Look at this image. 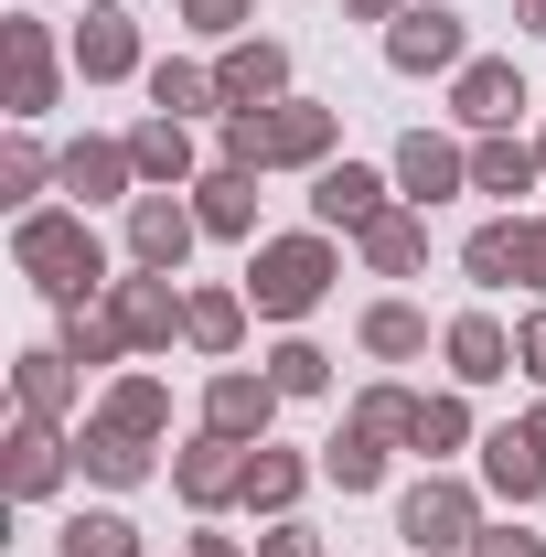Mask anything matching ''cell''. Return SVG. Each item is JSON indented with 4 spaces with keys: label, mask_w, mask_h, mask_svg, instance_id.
I'll use <instances>...</instances> for the list:
<instances>
[{
    "label": "cell",
    "mask_w": 546,
    "mask_h": 557,
    "mask_svg": "<svg viewBox=\"0 0 546 557\" xmlns=\"http://www.w3.org/2000/svg\"><path fill=\"white\" fill-rule=\"evenodd\" d=\"M22 269L44 278L54 300H75V289H97V236H86L75 214H33V225H22Z\"/></svg>",
    "instance_id": "cell-1"
},
{
    "label": "cell",
    "mask_w": 546,
    "mask_h": 557,
    "mask_svg": "<svg viewBox=\"0 0 546 557\" xmlns=\"http://www.w3.org/2000/svg\"><path fill=\"white\" fill-rule=\"evenodd\" d=\"M322 278H333V258H322L311 236H289V247H258L247 289H258V311H311V300H322Z\"/></svg>",
    "instance_id": "cell-2"
},
{
    "label": "cell",
    "mask_w": 546,
    "mask_h": 557,
    "mask_svg": "<svg viewBox=\"0 0 546 557\" xmlns=\"http://www.w3.org/2000/svg\"><path fill=\"white\" fill-rule=\"evenodd\" d=\"M386 54H397V65H408V75L450 65V54H461V11H408V22L386 33Z\"/></svg>",
    "instance_id": "cell-3"
},
{
    "label": "cell",
    "mask_w": 546,
    "mask_h": 557,
    "mask_svg": "<svg viewBox=\"0 0 546 557\" xmlns=\"http://www.w3.org/2000/svg\"><path fill=\"white\" fill-rule=\"evenodd\" d=\"M129 247H139V269H172V258L194 247V214H183V205H161V194H150V205L129 214Z\"/></svg>",
    "instance_id": "cell-4"
},
{
    "label": "cell",
    "mask_w": 546,
    "mask_h": 557,
    "mask_svg": "<svg viewBox=\"0 0 546 557\" xmlns=\"http://www.w3.org/2000/svg\"><path fill=\"white\" fill-rule=\"evenodd\" d=\"M408 536L418 547H461V536H472V504H461L450 483H418L408 493Z\"/></svg>",
    "instance_id": "cell-5"
},
{
    "label": "cell",
    "mask_w": 546,
    "mask_h": 557,
    "mask_svg": "<svg viewBox=\"0 0 546 557\" xmlns=\"http://www.w3.org/2000/svg\"><path fill=\"white\" fill-rule=\"evenodd\" d=\"M269 86H278V44H236L225 75H214V97H225V108H258Z\"/></svg>",
    "instance_id": "cell-6"
},
{
    "label": "cell",
    "mask_w": 546,
    "mask_h": 557,
    "mask_svg": "<svg viewBox=\"0 0 546 557\" xmlns=\"http://www.w3.org/2000/svg\"><path fill=\"white\" fill-rule=\"evenodd\" d=\"M525 108V86H514V65H472L461 75V119H482V129H504Z\"/></svg>",
    "instance_id": "cell-7"
},
{
    "label": "cell",
    "mask_w": 546,
    "mask_h": 557,
    "mask_svg": "<svg viewBox=\"0 0 546 557\" xmlns=\"http://www.w3.org/2000/svg\"><path fill=\"white\" fill-rule=\"evenodd\" d=\"M311 205H322V225H375V172H353V161H343V172H322V194H311Z\"/></svg>",
    "instance_id": "cell-8"
},
{
    "label": "cell",
    "mask_w": 546,
    "mask_h": 557,
    "mask_svg": "<svg viewBox=\"0 0 546 557\" xmlns=\"http://www.w3.org/2000/svg\"><path fill=\"white\" fill-rule=\"evenodd\" d=\"M54 97V65H44V33L11 22V108H44Z\"/></svg>",
    "instance_id": "cell-9"
},
{
    "label": "cell",
    "mask_w": 546,
    "mask_h": 557,
    "mask_svg": "<svg viewBox=\"0 0 546 557\" xmlns=\"http://www.w3.org/2000/svg\"><path fill=\"white\" fill-rule=\"evenodd\" d=\"M54 172H65V194H119L139 161H129V150H97V139H86V150H65Z\"/></svg>",
    "instance_id": "cell-10"
},
{
    "label": "cell",
    "mask_w": 546,
    "mask_h": 557,
    "mask_svg": "<svg viewBox=\"0 0 546 557\" xmlns=\"http://www.w3.org/2000/svg\"><path fill=\"white\" fill-rule=\"evenodd\" d=\"M247 429H269V386L258 375H225L214 386V440H247Z\"/></svg>",
    "instance_id": "cell-11"
},
{
    "label": "cell",
    "mask_w": 546,
    "mask_h": 557,
    "mask_svg": "<svg viewBox=\"0 0 546 557\" xmlns=\"http://www.w3.org/2000/svg\"><path fill=\"white\" fill-rule=\"evenodd\" d=\"M172 322H183V311H172V289H161V278H129V300H119V333H129V344H161Z\"/></svg>",
    "instance_id": "cell-12"
},
{
    "label": "cell",
    "mask_w": 546,
    "mask_h": 557,
    "mask_svg": "<svg viewBox=\"0 0 546 557\" xmlns=\"http://www.w3.org/2000/svg\"><path fill=\"white\" fill-rule=\"evenodd\" d=\"M397 183H408L418 205H429V194H450V183H461V161H450L439 139H408V150H397Z\"/></svg>",
    "instance_id": "cell-13"
},
{
    "label": "cell",
    "mask_w": 546,
    "mask_h": 557,
    "mask_svg": "<svg viewBox=\"0 0 546 557\" xmlns=\"http://www.w3.org/2000/svg\"><path fill=\"white\" fill-rule=\"evenodd\" d=\"M65 557H139V536L119 525V515H75V525H65Z\"/></svg>",
    "instance_id": "cell-14"
},
{
    "label": "cell",
    "mask_w": 546,
    "mask_h": 557,
    "mask_svg": "<svg viewBox=\"0 0 546 557\" xmlns=\"http://www.w3.org/2000/svg\"><path fill=\"white\" fill-rule=\"evenodd\" d=\"M75 65L86 75H129V22H86V33H75Z\"/></svg>",
    "instance_id": "cell-15"
},
{
    "label": "cell",
    "mask_w": 546,
    "mask_h": 557,
    "mask_svg": "<svg viewBox=\"0 0 546 557\" xmlns=\"http://www.w3.org/2000/svg\"><path fill=\"white\" fill-rule=\"evenodd\" d=\"M86 472H97V483H139L150 461H139V440H129V429H97V440H86Z\"/></svg>",
    "instance_id": "cell-16"
},
{
    "label": "cell",
    "mask_w": 546,
    "mask_h": 557,
    "mask_svg": "<svg viewBox=\"0 0 546 557\" xmlns=\"http://www.w3.org/2000/svg\"><path fill=\"white\" fill-rule=\"evenodd\" d=\"M450 364H461V375H504V333H493V322H461V333H450Z\"/></svg>",
    "instance_id": "cell-17"
},
{
    "label": "cell",
    "mask_w": 546,
    "mask_h": 557,
    "mask_svg": "<svg viewBox=\"0 0 546 557\" xmlns=\"http://www.w3.org/2000/svg\"><path fill=\"white\" fill-rule=\"evenodd\" d=\"M11 483H22V493H44V483H54V429H44V418L11 440Z\"/></svg>",
    "instance_id": "cell-18"
},
{
    "label": "cell",
    "mask_w": 546,
    "mask_h": 557,
    "mask_svg": "<svg viewBox=\"0 0 546 557\" xmlns=\"http://www.w3.org/2000/svg\"><path fill=\"white\" fill-rule=\"evenodd\" d=\"M364 258H375V269H418V225L408 214H375V225H364Z\"/></svg>",
    "instance_id": "cell-19"
},
{
    "label": "cell",
    "mask_w": 546,
    "mask_h": 557,
    "mask_svg": "<svg viewBox=\"0 0 546 557\" xmlns=\"http://www.w3.org/2000/svg\"><path fill=\"white\" fill-rule=\"evenodd\" d=\"M493 483H504V493H536V483H546V461L525 450V429H504V440H493Z\"/></svg>",
    "instance_id": "cell-20"
},
{
    "label": "cell",
    "mask_w": 546,
    "mask_h": 557,
    "mask_svg": "<svg viewBox=\"0 0 546 557\" xmlns=\"http://www.w3.org/2000/svg\"><path fill=\"white\" fill-rule=\"evenodd\" d=\"M129 161H139V172H183V161H194V139L172 129V119H150V129L129 139Z\"/></svg>",
    "instance_id": "cell-21"
},
{
    "label": "cell",
    "mask_w": 546,
    "mask_h": 557,
    "mask_svg": "<svg viewBox=\"0 0 546 557\" xmlns=\"http://www.w3.org/2000/svg\"><path fill=\"white\" fill-rule=\"evenodd\" d=\"M375 472H386V461H375V429H343V440H333V483H343V493H364Z\"/></svg>",
    "instance_id": "cell-22"
},
{
    "label": "cell",
    "mask_w": 546,
    "mask_h": 557,
    "mask_svg": "<svg viewBox=\"0 0 546 557\" xmlns=\"http://www.w3.org/2000/svg\"><path fill=\"white\" fill-rule=\"evenodd\" d=\"M65 364H75V354H33V364H22V408H33V418L65 408Z\"/></svg>",
    "instance_id": "cell-23"
},
{
    "label": "cell",
    "mask_w": 546,
    "mask_h": 557,
    "mask_svg": "<svg viewBox=\"0 0 546 557\" xmlns=\"http://www.w3.org/2000/svg\"><path fill=\"white\" fill-rule=\"evenodd\" d=\"M183 333L225 354V344H236V300H214V289H204V300H183Z\"/></svg>",
    "instance_id": "cell-24"
},
{
    "label": "cell",
    "mask_w": 546,
    "mask_h": 557,
    "mask_svg": "<svg viewBox=\"0 0 546 557\" xmlns=\"http://www.w3.org/2000/svg\"><path fill=\"white\" fill-rule=\"evenodd\" d=\"M204 225H214V236L247 225V172H214V183H204Z\"/></svg>",
    "instance_id": "cell-25"
},
{
    "label": "cell",
    "mask_w": 546,
    "mask_h": 557,
    "mask_svg": "<svg viewBox=\"0 0 546 557\" xmlns=\"http://www.w3.org/2000/svg\"><path fill=\"white\" fill-rule=\"evenodd\" d=\"M225 483H236V461H225V440H204V450L183 461V493H194V504H214Z\"/></svg>",
    "instance_id": "cell-26"
},
{
    "label": "cell",
    "mask_w": 546,
    "mask_h": 557,
    "mask_svg": "<svg viewBox=\"0 0 546 557\" xmlns=\"http://www.w3.org/2000/svg\"><path fill=\"white\" fill-rule=\"evenodd\" d=\"M525 172H536V161H525V150H504V139H493V150L472 161V183H482V194H525Z\"/></svg>",
    "instance_id": "cell-27"
},
{
    "label": "cell",
    "mask_w": 546,
    "mask_h": 557,
    "mask_svg": "<svg viewBox=\"0 0 546 557\" xmlns=\"http://www.w3.org/2000/svg\"><path fill=\"white\" fill-rule=\"evenodd\" d=\"M108 429H161V386H119V397H108Z\"/></svg>",
    "instance_id": "cell-28"
},
{
    "label": "cell",
    "mask_w": 546,
    "mask_h": 557,
    "mask_svg": "<svg viewBox=\"0 0 546 557\" xmlns=\"http://www.w3.org/2000/svg\"><path fill=\"white\" fill-rule=\"evenodd\" d=\"M364 344H375V354H418L429 333H418V311H375V322H364Z\"/></svg>",
    "instance_id": "cell-29"
},
{
    "label": "cell",
    "mask_w": 546,
    "mask_h": 557,
    "mask_svg": "<svg viewBox=\"0 0 546 557\" xmlns=\"http://www.w3.org/2000/svg\"><path fill=\"white\" fill-rule=\"evenodd\" d=\"M472 278H514V225H493V236H472Z\"/></svg>",
    "instance_id": "cell-30"
},
{
    "label": "cell",
    "mask_w": 546,
    "mask_h": 557,
    "mask_svg": "<svg viewBox=\"0 0 546 557\" xmlns=\"http://www.w3.org/2000/svg\"><path fill=\"white\" fill-rule=\"evenodd\" d=\"M150 97H161V108H204L214 86H204V75H183V65H161V75H150Z\"/></svg>",
    "instance_id": "cell-31"
},
{
    "label": "cell",
    "mask_w": 546,
    "mask_h": 557,
    "mask_svg": "<svg viewBox=\"0 0 546 557\" xmlns=\"http://www.w3.org/2000/svg\"><path fill=\"white\" fill-rule=\"evenodd\" d=\"M108 344H119L108 322H86V311H75V322H65V354H75V364H108Z\"/></svg>",
    "instance_id": "cell-32"
},
{
    "label": "cell",
    "mask_w": 546,
    "mask_h": 557,
    "mask_svg": "<svg viewBox=\"0 0 546 557\" xmlns=\"http://www.w3.org/2000/svg\"><path fill=\"white\" fill-rule=\"evenodd\" d=\"M247 493H258V504H289L300 472H289V461H247Z\"/></svg>",
    "instance_id": "cell-33"
},
{
    "label": "cell",
    "mask_w": 546,
    "mask_h": 557,
    "mask_svg": "<svg viewBox=\"0 0 546 557\" xmlns=\"http://www.w3.org/2000/svg\"><path fill=\"white\" fill-rule=\"evenodd\" d=\"M278 386H289V397H311V386H322V354L289 344V354H278Z\"/></svg>",
    "instance_id": "cell-34"
},
{
    "label": "cell",
    "mask_w": 546,
    "mask_h": 557,
    "mask_svg": "<svg viewBox=\"0 0 546 557\" xmlns=\"http://www.w3.org/2000/svg\"><path fill=\"white\" fill-rule=\"evenodd\" d=\"M408 440H418V450H450V440H461V408H418Z\"/></svg>",
    "instance_id": "cell-35"
},
{
    "label": "cell",
    "mask_w": 546,
    "mask_h": 557,
    "mask_svg": "<svg viewBox=\"0 0 546 557\" xmlns=\"http://www.w3.org/2000/svg\"><path fill=\"white\" fill-rule=\"evenodd\" d=\"M514 278H536V289H546V225H514Z\"/></svg>",
    "instance_id": "cell-36"
},
{
    "label": "cell",
    "mask_w": 546,
    "mask_h": 557,
    "mask_svg": "<svg viewBox=\"0 0 546 557\" xmlns=\"http://www.w3.org/2000/svg\"><path fill=\"white\" fill-rule=\"evenodd\" d=\"M258 557H311V536H300V525H278V536H269Z\"/></svg>",
    "instance_id": "cell-37"
},
{
    "label": "cell",
    "mask_w": 546,
    "mask_h": 557,
    "mask_svg": "<svg viewBox=\"0 0 546 557\" xmlns=\"http://www.w3.org/2000/svg\"><path fill=\"white\" fill-rule=\"evenodd\" d=\"M482 557H546L536 536H482Z\"/></svg>",
    "instance_id": "cell-38"
},
{
    "label": "cell",
    "mask_w": 546,
    "mask_h": 557,
    "mask_svg": "<svg viewBox=\"0 0 546 557\" xmlns=\"http://www.w3.org/2000/svg\"><path fill=\"white\" fill-rule=\"evenodd\" d=\"M194 22H204V33H225V22H236V0H194Z\"/></svg>",
    "instance_id": "cell-39"
},
{
    "label": "cell",
    "mask_w": 546,
    "mask_h": 557,
    "mask_svg": "<svg viewBox=\"0 0 546 557\" xmlns=\"http://www.w3.org/2000/svg\"><path fill=\"white\" fill-rule=\"evenodd\" d=\"M525 375H546V322H525Z\"/></svg>",
    "instance_id": "cell-40"
},
{
    "label": "cell",
    "mask_w": 546,
    "mask_h": 557,
    "mask_svg": "<svg viewBox=\"0 0 546 557\" xmlns=\"http://www.w3.org/2000/svg\"><path fill=\"white\" fill-rule=\"evenodd\" d=\"M525 450H536V461H546V418H525Z\"/></svg>",
    "instance_id": "cell-41"
},
{
    "label": "cell",
    "mask_w": 546,
    "mask_h": 557,
    "mask_svg": "<svg viewBox=\"0 0 546 557\" xmlns=\"http://www.w3.org/2000/svg\"><path fill=\"white\" fill-rule=\"evenodd\" d=\"M353 11H386V0H353Z\"/></svg>",
    "instance_id": "cell-42"
},
{
    "label": "cell",
    "mask_w": 546,
    "mask_h": 557,
    "mask_svg": "<svg viewBox=\"0 0 546 557\" xmlns=\"http://www.w3.org/2000/svg\"><path fill=\"white\" fill-rule=\"evenodd\" d=\"M536 33H546V0H536Z\"/></svg>",
    "instance_id": "cell-43"
}]
</instances>
